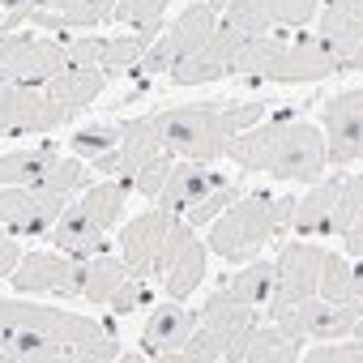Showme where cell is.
I'll use <instances>...</instances> for the list:
<instances>
[{"mask_svg": "<svg viewBox=\"0 0 363 363\" xmlns=\"http://www.w3.org/2000/svg\"><path fill=\"white\" fill-rule=\"evenodd\" d=\"M65 52H69V69H99L103 39H73Z\"/></svg>", "mask_w": 363, "mask_h": 363, "instance_id": "43", "label": "cell"}, {"mask_svg": "<svg viewBox=\"0 0 363 363\" xmlns=\"http://www.w3.org/2000/svg\"><path fill=\"white\" fill-rule=\"evenodd\" d=\"M128 278V265L124 257H111V252H94L82 261V299L86 303H107L111 291Z\"/></svg>", "mask_w": 363, "mask_h": 363, "instance_id": "26", "label": "cell"}, {"mask_svg": "<svg viewBox=\"0 0 363 363\" xmlns=\"http://www.w3.org/2000/svg\"><path fill=\"white\" fill-rule=\"evenodd\" d=\"M175 218H179V214L154 206V210L137 214V218L124 227L120 248H124V265H128L133 278H158V274H162V248H167V235H171Z\"/></svg>", "mask_w": 363, "mask_h": 363, "instance_id": "12", "label": "cell"}, {"mask_svg": "<svg viewBox=\"0 0 363 363\" xmlns=\"http://www.w3.org/2000/svg\"><path fill=\"white\" fill-rule=\"evenodd\" d=\"M337 73V60L325 52V43L320 39H312V35H299L295 43H282L278 52H274V60H269V69L261 73L265 82H325V77H333Z\"/></svg>", "mask_w": 363, "mask_h": 363, "instance_id": "17", "label": "cell"}, {"mask_svg": "<svg viewBox=\"0 0 363 363\" xmlns=\"http://www.w3.org/2000/svg\"><path fill=\"white\" fill-rule=\"evenodd\" d=\"M48 240L56 244V252H65V257H73V261H86V257H94V252H107V231H99V227L86 218L82 206H65V214L52 223Z\"/></svg>", "mask_w": 363, "mask_h": 363, "instance_id": "20", "label": "cell"}, {"mask_svg": "<svg viewBox=\"0 0 363 363\" xmlns=\"http://www.w3.org/2000/svg\"><path fill=\"white\" fill-rule=\"evenodd\" d=\"M167 5H171V0H116L111 18H116V22H128V26H137V35H141L145 43H154V39L162 35Z\"/></svg>", "mask_w": 363, "mask_h": 363, "instance_id": "31", "label": "cell"}, {"mask_svg": "<svg viewBox=\"0 0 363 363\" xmlns=\"http://www.w3.org/2000/svg\"><path fill=\"white\" fill-rule=\"evenodd\" d=\"M171 162H175L171 154H158V158H150V162H145V167L133 175V189H137L145 201H154V197H158V189H162V179H167Z\"/></svg>", "mask_w": 363, "mask_h": 363, "instance_id": "41", "label": "cell"}, {"mask_svg": "<svg viewBox=\"0 0 363 363\" xmlns=\"http://www.w3.org/2000/svg\"><path fill=\"white\" fill-rule=\"evenodd\" d=\"M299 342L291 333H282L278 325H261L252 320L244 333H235L223 350L227 363H295L299 359Z\"/></svg>", "mask_w": 363, "mask_h": 363, "instance_id": "18", "label": "cell"}, {"mask_svg": "<svg viewBox=\"0 0 363 363\" xmlns=\"http://www.w3.org/2000/svg\"><path fill=\"white\" fill-rule=\"evenodd\" d=\"M223 26H231V30L244 35V39L269 35V30H274L269 0H227V5H223Z\"/></svg>", "mask_w": 363, "mask_h": 363, "instance_id": "32", "label": "cell"}, {"mask_svg": "<svg viewBox=\"0 0 363 363\" xmlns=\"http://www.w3.org/2000/svg\"><path fill=\"white\" fill-rule=\"evenodd\" d=\"M0 227L9 235H26V240H43L52 231V223L39 214L35 189L30 184H0Z\"/></svg>", "mask_w": 363, "mask_h": 363, "instance_id": "21", "label": "cell"}, {"mask_svg": "<svg viewBox=\"0 0 363 363\" xmlns=\"http://www.w3.org/2000/svg\"><path fill=\"white\" fill-rule=\"evenodd\" d=\"M269 320L282 333H291L299 346L303 342H329V337L363 342V299H354V303H329L320 295H308L299 303L269 308Z\"/></svg>", "mask_w": 363, "mask_h": 363, "instance_id": "5", "label": "cell"}, {"mask_svg": "<svg viewBox=\"0 0 363 363\" xmlns=\"http://www.w3.org/2000/svg\"><path fill=\"white\" fill-rule=\"evenodd\" d=\"M120 354L116 333L82 312L0 299V363H111Z\"/></svg>", "mask_w": 363, "mask_h": 363, "instance_id": "1", "label": "cell"}, {"mask_svg": "<svg viewBox=\"0 0 363 363\" xmlns=\"http://www.w3.org/2000/svg\"><path fill=\"white\" fill-rule=\"evenodd\" d=\"M116 145H120V124H111V120H94V124L73 133V154L77 158H94V154L116 150Z\"/></svg>", "mask_w": 363, "mask_h": 363, "instance_id": "38", "label": "cell"}, {"mask_svg": "<svg viewBox=\"0 0 363 363\" xmlns=\"http://www.w3.org/2000/svg\"><path fill=\"white\" fill-rule=\"evenodd\" d=\"M265 120V103H244V107H171L150 116L158 150L171 158H193V162H218L227 154V141L252 124Z\"/></svg>", "mask_w": 363, "mask_h": 363, "instance_id": "3", "label": "cell"}, {"mask_svg": "<svg viewBox=\"0 0 363 363\" xmlns=\"http://www.w3.org/2000/svg\"><path fill=\"white\" fill-rule=\"evenodd\" d=\"M69 116L48 99L39 86H18L0 82V137H30V133H52Z\"/></svg>", "mask_w": 363, "mask_h": 363, "instance_id": "8", "label": "cell"}, {"mask_svg": "<svg viewBox=\"0 0 363 363\" xmlns=\"http://www.w3.org/2000/svg\"><path fill=\"white\" fill-rule=\"evenodd\" d=\"M128 193H133V179L120 175V179H103V184L86 189V197H82L77 206L86 210V218H90L99 231H111V227L120 223V210H124Z\"/></svg>", "mask_w": 363, "mask_h": 363, "instance_id": "25", "label": "cell"}, {"mask_svg": "<svg viewBox=\"0 0 363 363\" xmlns=\"http://www.w3.org/2000/svg\"><path fill=\"white\" fill-rule=\"evenodd\" d=\"M201 325V312L184 308L179 299H167L162 308L150 312L145 320V333H141V354L137 359H175L179 350H184L189 333Z\"/></svg>", "mask_w": 363, "mask_h": 363, "instance_id": "16", "label": "cell"}, {"mask_svg": "<svg viewBox=\"0 0 363 363\" xmlns=\"http://www.w3.org/2000/svg\"><path fill=\"white\" fill-rule=\"evenodd\" d=\"M56 158H60L56 141H43V145H35V150L0 154V184H39Z\"/></svg>", "mask_w": 363, "mask_h": 363, "instance_id": "28", "label": "cell"}, {"mask_svg": "<svg viewBox=\"0 0 363 363\" xmlns=\"http://www.w3.org/2000/svg\"><path fill=\"white\" fill-rule=\"evenodd\" d=\"M325 162L333 167H354L363 158V90L350 86L325 103Z\"/></svg>", "mask_w": 363, "mask_h": 363, "instance_id": "9", "label": "cell"}, {"mask_svg": "<svg viewBox=\"0 0 363 363\" xmlns=\"http://www.w3.org/2000/svg\"><path fill=\"white\" fill-rule=\"evenodd\" d=\"M223 179H227V175L210 171V162L175 158L171 171H167V179H162V189H158V197H154V206H162V210H171V214H184L197 197H206L214 184H223Z\"/></svg>", "mask_w": 363, "mask_h": 363, "instance_id": "19", "label": "cell"}, {"mask_svg": "<svg viewBox=\"0 0 363 363\" xmlns=\"http://www.w3.org/2000/svg\"><path fill=\"white\" fill-rule=\"evenodd\" d=\"M359 223H363V179L342 175L337 179V197H333V214H329V235H346Z\"/></svg>", "mask_w": 363, "mask_h": 363, "instance_id": "33", "label": "cell"}, {"mask_svg": "<svg viewBox=\"0 0 363 363\" xmlns=\"http://www.w3.org/2000/svg\"><path fill=\"white\" fill-rule=\"evenodd\" d=\"M18 295H60L82 299V261L65 252H22L18 269L9 274Z\"/></svg>", "mask_w": 363, "mask_h": 363, "instance_id": "10", "label": "cell"}, {"mask_svg": "<svg viewBox=\"0 0 363 363\" xmlns=\"http://www.w3.org/2000/svg\"><path fill=\"white\" fill-rule=\"evenodd\" d=\"M235 197H244V193H240V184H235V179H223V184H214L206 197H197V201L184 210V223H189V227H210V223H214L231 201H235Z\"/></svg>", "mask_w": 363, "mask_h": 363, "instance_id": "35", "label": "cell"}, {"mask_svg": "<svg viewBox=\"0 0 363 363\" xmlns=\"http://www.w3.org/2000/svg\"><path fill=\"white\" fill-rule=\"evenodd\" d=\"M320 261H325V248H320V244H303V240L282 244V252H278V261H274L278 282H274V295H269L265 308H282V303H299V299L316 295Z\"/></svg>", "mask_w": 363, "mask_h": 363, "instance_id": "13", "label": "cell"}, {"mask_svg": "<svg viewBox=\"0 0 363 363\" xmlns=\"http://www.w3.org/2000/svg\"><path fill=\"white\" fill-rule=\"evenodd\" d=\"M90 162H94L99 175H124V158H120V150H103V154H94Z\"/></svg>", "mask_w": 363, "mask_h": 363, "instance_id": "45", "label": "cell"}, {"mask_svg": "<svg viewBox=\"0 0 363 363\" xmlns=\"http://www.w3.org/2000/svg\"><path fill=\"white\" fill-rule=\"evenodd\" d=\"M145 48H150V43H145L141 35H128V39H103L99 69H103V73H128V69H137V65H141Z\"/></svg>", "mask_w": 363, "mask_h": 363, "instance_id": "37", "label": "cell"}, {"mask_svg": "<svg viewBox=\"0 0 363 363\" xmlns=\"http://www.w3.org/2000/svg\"><path fill=\"white\" fill-rule=\"evenodd\" d=\"M145 299H150V286H145V278H133V274H128V278H124V282L111 291V299H107V303H111V312H137Z\"/></svg>", "mask_w": 363, "mask_h": 363, "instance_id": "42", "label": "cell"}, {"mask_svg": "<svg viewBox=\"0 0 363 363\" xmlns=\"http://www.w3.org/2000/svg\"><path fill=\"white\" fill-rule=\"evenodd\" d=\"M274 26H308L320 13V0H269Z\"/></svg>", "mask_w": 363, "mask_h": 363, "instance_id": "40", "label": "cell"}, {"mask_svg": "<svg viewBox=\"0 0 363 363\" xmlns=\"http://www.w3.org/2000/svg\"><path fill=\"white\" fill-rule=\"evenodd\" d=\"M274 282H278L274 261H252V265H244L240 274H231L223 286H227L235 299H244V303H252V308H265L269 295H274Z\"/></svg>", "mask_w": 363, "mask_h": 363, "instance_id": "30", "label": "cell"}, {"mask_svg": "<svg viewBox=\"0 0 363 363\" xmlns=\"http://www.w3.org/2000/svg\"><path fill=\"white\" fill-rule=\"evenodd\" d=\"M201 278H206V244L197 240V227L175 218V227L167 235V248H162V274H158V282H162L167 299L184 303L201 286Z\"/></svg>", "mask_w": 363, "mask_h": 363, "instance_id": "11", "label": "cell"}, {"mask_svg": "<svg viewBox=\"0 0 363 363\" xmlns=\"http://www.w3.org/2000/svg\"><path fill=\"white\" fill-rule=\"evenodd\" d=\"M223 5H227V0H193V5L175 18V26L145 48V56H141L137 69L141 73H171V65H179L184 56H193L214 35V26L223 18Z\"/></svg>", "mask_w": 363, "mask_h": 363, "instance_id": "6", "label": "cell"}, {"mask_svg": "<svg viewBox=\"0 0 363 363\" xmlns=\"http://www.w3.org/2000/svg\"><path fill=\"white\" fill-rule=\"evenodd\" d=\"M316 295H320V299H329V303H354V299H363L359 261H346V257H337V252H325Z\"/></svg>", "mask_w": 363, "mask_h": 363, "instance_id": "27", "label": "cell"}, {"mask_svg": "<svg viewBox=\"0 0 363 363\" xmlns=\"http://www.w3.org/2000/svg\"><path fill=\"white\" fill-rule=\"evenodd\" d=\"M282 48V39H269V35H252L235 48V60H231V73L240 77H261L274 60V52Z\"/></svg>", "mask_w": 363, "mask_h": 363, "instance_id": "34", "label": "cell"}, {"mask_svg": "<svg viewBox=\"0 0 363 363\" xmlns=\"http://www.w3.org/2000/svg\"><path fill=\"white\" fill-rule=\"evenodd\" d=\"M244 43V35H235L231 26H214V35L179 65H171V82L175 86H206V82H218L231 73V60H235V48Z\"/></svg>", "mask_w": 363, "mask_h": 363, "instance_id": "15", "label": "cell"}, {"mask_svg": "<svg viewBox=\"0 0 363 363\" xmlns=\"http://www.w3.org/2000/svg\"><path fill=\"white\" fill-rule=\"evenodd\" d=\"M316 39L337 60V73L346 69L354 73L363 60V0H333V5H325Z\"/></svg>", "mask_w": 363, "mask_h": 363, "instance_id": "14", "label": "cell"}, {"mask_svg": "<svg viewBox=\"0 0 363 363\" xmlns=\"http://www.w3.org/2000/svg\"><path fill=\"white\" fill-rule=\"evenodd\" d=\"M257 316H261V312H257L252 303L235 299L227 286H223V291H214V295L206 299V308H201V325H206V329H214L223 342H231L235 333H244ZM223 350H227V346H223Z\"/></svg>", "mask_w": 363, "mask_h": 363, "instance_id": "24", "label": "cell"}, {"mask_svg": "<svg viewBox=\"0 0 363 363\" xmlns=\"http://www.w3.org/2000/svg\"><path fill=\"white\" fill-rule=\"evenodd\" d=\"M69 69V52L56 39L39 35H0V82H18V86H43L56 73Z\"/></svg>", "mask_w": 363, "mask_h": 363, "instance_id": "7", "label": "cell"}, {"mask_svg": "<svg viewBox=\"0 0 363 363\" xmlns=\"http://www.w3.org/2000/svg\"><path fill=\"white\" fill-rule=\"evenodd\" d=\"M278 231V206L269 197H235L214 223H210V252H218L231 265L252 261Z\"/></svg>", "mask_w": 363, "mask_h": 363, "instance_id": "4", "label": "cell"}, {"mask_svg": "<svg viewBox=\"0 0 363 363\" xmlns=\"http://www.w3.org/2000/svg\"><path fill=\"white\" fill-rule=\"evenodd\" d=\"M18 261H22V244H18V235H9L5 227H0V282H5V278L18 269Z\"/></svg>", "mask_w": 363, "mask_h": 363, "instance_id": "44", "label": "cell"}, {"mask_svg": "<svg viewBox=\"0 0 363 363\" xmlns=\"http://www.w3.org/2000/svg\"><path fill=\"white\" fill-rule=\"evenodd\" d=\"M333 197H337V179L312 184V193L295 197V210H291V231H299L303 240H320V235H329Z\"/></svg>", "mask_w": 363, "mask_h": 363, "instance_id": "23", "label": "cell"}, {"mask_svg": "<svg viewBox=\"0 0 363 363\" xmlns=\"http://www.w3.org/2000/svg\"><path fill=\"white\" fill-rule=\"evenodd\" d=\"M43 189H52V193H77V189H86L90 184V171H86V158H77V154H65V158H56L52 167H48V175L39 179Z\"/></svg>", "mask_w": 363, "mask_h": 363, "instance_id": "36", "label": "cell"}, {"mask_svg": "<svg viewBox=\"0 0 363 363\" xmlns=\"http://www.w3.org/2000/svg\"><path fill=\"white\" fill-rule=\"evenodd\" d=\"M227 158L240 171H261L278 179H316L325 162V137L312 120L282 111L269 124H252L227 141Z\"/></svg>", "mask_w": 363, "mask_h": 363, "instance_id": "2", "label": "cell"}, {"mask_svg": "<svg viewBox=\"0 0 363 363\" xmlns=\"http://www.w3.org/2000/svg\"><path fill=\"white\" fill-rule=\"evenodd\" d=\"M158 137H154V124L141 116V120H124L120 124V158H124V179H133L150 158H158Z\"/></svg>", "mask_w": 363, "mask_h": 363, "instance_id": "29", "label": "cell"}, {"mask_svg": "<svg viewBox=\"0 0 363 363\" xmlns=\"http://www.w3.org/2000/svg\"><path fill=\"white\" fill-rule=\"evenodd\" d=\"M103 94V69H65L48 82V99L73 120L77 111H86L94 99Z\"/></svg>", "mask_w": 363, "mask_h": 363, "instance_id": "22", "label": "cell"}, {"mask_svg": "<svg viewBox=\"0 0 363 363\" xmlns=\"http://www.w3.org/2000/svg\"><path fill=\"white\" fill-rule=\"evenodd\" d=\"M308 346V342H303ZM363 350H359V342H350V337H329V346H308V350H299V359H308V363H354Z\"/></svg>", "mask_w": 363, "mask_h": 363, "instance_id": "39", "label": "cell"}]
</instances>
